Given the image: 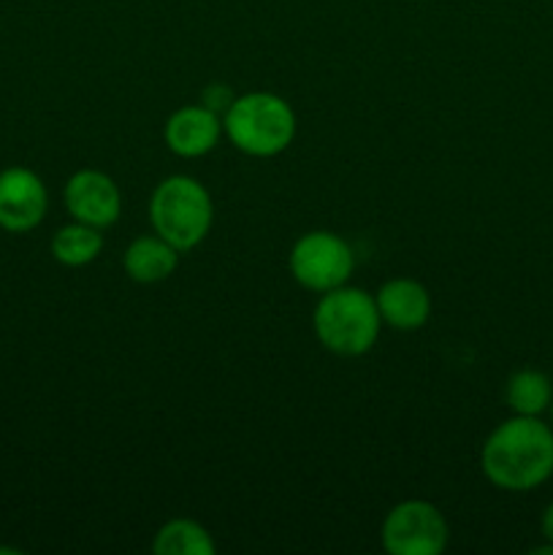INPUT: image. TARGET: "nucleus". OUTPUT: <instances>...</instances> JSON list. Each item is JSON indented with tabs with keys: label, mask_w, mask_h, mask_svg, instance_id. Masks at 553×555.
Here are the masks:
<instances>
[{
	"label": "nucleus",
	"mask_w": 553,
	"mask_h": 555,
	"mask_svg": "<svg viewBox=\"0 0 553 555\" xmlns=\"http://www.w3.org/2000/svg\"><path fill=\"white\" fill-rule=\"evenodd\" d=\"M480 469L491 486L510 493L545 486L553 477V428L542 417H507L483 442Z\"/></svg>",
	"instance_id": "obj_1"
},
{
	"label": "nucleus",
	"mask_w": 553,
	"mask_h": 555,
	"mask_svg": "<svg viewBox=\"0 0 553 555\" xmlns=\"http://www.w3.org/2000/svg\"><path fill=\"white\" fill-rule=\"evenodd\" d=\"M380 309L374 296L358 287H334L323 293L312 312V328L320 345L342 358L366 356L380 336Z\"/></svg>",
	"instance_id": "obj_2"
},
{
	"label": "nucleus",
	"mask_w": 553,
	"mask_h": 555,
	"mask_svg": "<svg viewBox=\"0 0 553 555\" xmlns=\"http://www.w3.org/2000/svg\"><path fill=\"white\" fill-rule=\"evenodd\" d=\"M222 130L244 155L274 157L291 146L296 135V114L291 103L274 92H247L233 98L222 114Z\"/></svg>",
	"instance_id": "obj_3"
},
{
	"label": "nucleus",
	"mask_w": 553,
	"mask_h": 555,
	"mask_svg": "<svg viewBox=\"0 0 553 555\" xmlns=\"http://www.w3.org/2000/svg\"><path fill=\"white\" fill-rule=\"evenodd\" d=\"M150 220L157 236L188 253L209 236L215 206L198 179L168 177L152 193Z\"/></svg>",
	"instance_id": "obj_4"
},
{
	"label": "nucleus",
	"mask_w": 553,
	"mask_h": 555,
	"mask_svg": "<svg viewBox=\"0 0 553 555\" xmlns=\"http://www.w3.org/2000/svg\"><path fill=\"white\" fill-rule=\"evenodd\" d=\"M293 280L312 293H329L334 287L347 285L356 269L350 244L331 231H309L293 244L291 258Z\"/></svg>",
	"instance_id": "obj_5"
},
{
	"label": "nucleus",
	"mask_w": 553,
	"mask_h": 555,
	"mask_svg": "<svg viewBox=\"0 0 553 555\" xmlns=\"http://www.w3.org/2000/svg\"><path fill=\"white\" fill-rule=\"evenodd\" d=\"M448 540L445 515L421 499L396 504L383 520V547L390 555H439Z\"/></svg>",
	"instance_id": "obj_6"
},
{
	"label": "nucleus",
	"mask_w": 553,
	"mask_h": 555,
	"mask_svg": "<svg viewBox=\"0 0 553 555\" xmlns=\"http://www.w3.org/2000/svg\"><path fill=\"white\" fill-rule=\"evenodd\" d=\"M49 193L43 179L25 166L0 171V228L5 233H30L43 222Z\"/></svg>",
	"instance_id": "obj_7"
},
{
	"label": "nucleus",
	"mask_w": 553,
	"mask_h": 555,
	"mask_svg": "<svg viewBox=\"0 0 553 555\" xmlns=\"http://www.w3.org/2000/svg\"><path fill=\"white\" fill-rule=\"evenodd\" d=\"M65 209L76 222L103 231L123 215V193L108 173L81 168L65 182Z\"/></svg>",
	"instance_id": "obj_8"
},
{
	"label": "nucleus",
	"mask_w": 553,
	"mask_h": 555,
	"mask_svg": "<svg viewBox=\"0 0 553 555\" xmlns=\"http://www.w3.org/2000/svg\"><path fill=\"white\" fill-rule=\"evenodd\" d=\"M222 133V117L211 108L201 106H182L168 117L166 144L173 155L179 157H204L217 146Z\"/></svg>",
	"instance_id": "obj_9"
},
{
	"label": "nucleus",
	"mask_w": 553,
	"mask_h": 555,
	"mask_svg": "<svg viewBox=\"0 0 553 555\" xmlns=\"http://www.w3.org/2000/svg\"><path fill=\"white\" fill-rule=\"evenodd\" d=\"M374 301H377L383 323L396 331H417L432 318V296L421 282L410 276H396L385 282Z\"/></svg>",
	"instance_id": "obj_10"
},
{
	"label": "nucleus",
	"mask_w": 553,
	"mask_h": 555,
	"mask_svg": "<svg viewBox=\"0 0 553 555\" xmlns=\"http://www.w3.org/2000/svg\"><path fill=\"white\" fill-rule=\"evenodd\" d=\"M125 274L139 285H157L168 280L179 266V249L163 236H139L125 249Z\"/></svg>",
	"instance_id": "obj_11"
},
{
	"label": "nucleus",
	"mask_w": 553,
	"mask_h": 555,
	"mask_svg": "<svg viewBox=\"0 0 553 555\" xmlns=\"http://www.w3.org/2000/svg\"><path fill=\"white\" fill-rule=\"evenodd\" d=\"M553 401V379L540 369H518L504 385V404L513 415L542 417Z\"/></svg>",
	"instance_id": "obj_12"
},
{
	"label": "nucleus",
	"mask_w": 553,
	"mask_h": 555,
	"mask_svg": "<svg viewBox=\"0 0 553 555\" xmlns=\"http://www.w3.org/2000/svg\"><path fill=\"white\" fill-rule=\"evenodd\" d=\"M152 551L157 555H215L217 545L201 524L190 518H173L157 529Z\"/></svg>",
	"instance_id": "obj_13"
},
{
	"label": "nucleus",
	"mask_w": 553,
	"mask_h": 555,
	"mask_svg": "<svg viewBox=\"0 0 553 555\" xmlns=\"http://www.w3.org/2000/svg\"><path fill=\"white\" fill-rule=\"evenodd\" d=\"M103 236L98 228L85 225V222H70L63 225L52 236V258L57 263L68 266V269H81V266L92 263L101 255Z\"/></svg>",
	"instance_id": "obj_14"
},
{
	"label": "nucleus",
	"mask_w": 553,
	"mask_h": 555,
	"mask_svg": "<svg viewBox=\"0 0 553 555\" xmlns=\"http://www.w3.org/2000/svg\"><path fill=\"white\" fill-rule=\"evenodd\" d=\"M233 103V92L222 85H211L204 90V106L217 114H226L228 106Z\"/></svg>",
	"instance_id": "obj_15"
},
{
	"label": "nucleus",
	"mask_w": 553,
	"mask_h": 555,
	"mask_svg": "<svg viewBox=\"0 0 553 555\" xmlns=\"http://www.w3.org/2000/svg\"><path fill=\"white\" fill-rule=\"evenodd\" d=\"M540 529H542V537H545V542H551V545H553V502L548 504L545 509H542Z\"/></svg>",
	"instance_id": "obj_16"
},
{
	"label": "nucleus",
	"mask_w": 553,
	"mask_h": 555,
	"mask_svg": "<svg viewBox=\"0 0 553 555\" xmlns=\"http://www.w3.org/2000/svg\"><path fill=\"white\" fill-rule=\"evenodd\" d=\"M545 415H548V426L553 428V401H551V406H548V412H545Z\"/></svg>",
	"instance_id": "obj_17"
}]
</instances>
